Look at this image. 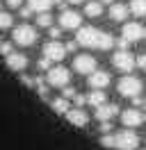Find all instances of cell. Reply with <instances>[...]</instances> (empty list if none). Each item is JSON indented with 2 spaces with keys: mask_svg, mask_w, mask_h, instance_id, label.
Returning <instances> with one entry per match:
<instances>
[{
  "mask_svg": "<svg viewBox=\"0 0 146 150\" xmlns=\"http://www.w3.org/2000/svg\"><path fill=\"white\" fill-rule=\"evenodd\" d=\"M44 57L48 62H62L64 57H66V48L59 41H48L44 46Z\"/></svg>",
  "mask_w": 146,
  "mask_h": 150,
  "instance_id": "ba28073f",
  "label": "cell"
},
{
  "mask_svg": "<svg viewBox=\"0 0 146 150\" xmlns=\"http://www.w3.org/2000/svg\"><path fill=\"white\" fill-rule=\"evenodd\" d=\"M66 2H71V5H80L82 0H66Z\"/></svg>",
  "mask_w": 146,
  "mask_h": 150,
  "instance_id": "74e56055",
  "label": "cell"
},
{
  "mask_svg": "<svg viewBox=\"0 0 146 150\" xmlns=\"http://www.w3.org/2000/svg\"><path fill=\"white\" fill-rule=\"evenodd\" d=\"M34 41H36V30L32 25L23 23V25H18L14 30V43H18V46H32Z\"/></svg>",
  "mask_w": 146,
  "mask_h": 150,
  "instance_id": "277c9868",
  "label": "cell"
},
{
  "mask_svg": "<svg viewBox=\"0 0 146 150\" xmlns=\"http://www.w3.org/2000/svg\"><path fill=\"white\" fill-rule=\"evenodd\" d=\"M112 46H114V37H112L110 32H100V39H98V46H96V48H100V50H110Z\"/></svg>",
  "mask_w": 146,
  "mask_h": 150,
  "instance_id": "44dd1931",
  "label": "cell"
},
{
  "mask_svg": "<svg viewBox=\"0 0 146 150\" xmlns=\"http://www.w3.org/2000/svg\"><path fill=\"white\" fill-rule=\"evenodd\" d=\"M62 98H64V100L75 98V89H73V86H64V89H62Z\"/></svg>",
  "mask_w": 146,
  "mask_h": 150,
  "instance_id": "484cf974",
  "label": "cell"
},
{
  "mask_svg": "<svg viewBox=\"0 0 146 150\" xmlns=\"http://www.w3.org/2000/svg\"><path fill=\"white\" fill-rule=\"evenodd\" d=\"M128 7L126 5H119V2H114V5H110V18L112 21H117V23H121V21H126L128 18Z\"/></svg>",
  "mask_w": 146,
  "mask_h": 150,
  "instance_id": "2e32d148",
  "label": "cell"
},
{
  "mask_svg": "<svg viewBox=\"0 0 146 150\" xmlns=\"http://www.w3.org/2000/svg\"><path fill=\"white\" fill-rule=\"evenodd\" d=\"M73 100H75V105H78L80 109H82V105L87 103V98H84V96H80V93H75V98H73Z\"/></svg>",
  "mask_w": 146,
  "mask_h": 150,
  "instance_id": "1f68e13d",
  "label": "cell"
},
{
  "mask_svg": "<svg viewBox=\"0 0 146 150\" xmlns=\"http://www.w3.org/2000/svg\"><path fill=\"white\" fill-rule=\"evenodd\" d=\"M69 80H71V73L66 66H53L48 71V84L64 89V86H69Z\"/></svg>",
  "mask_w": 146,
  "mask_h": 150,
  "instance_id": "5b68a950",
  "label": "cell"
},
{
  "mask_svg": "<svg viewBox=\"0 0 146 150\" xmlns=\"http://www.w3.org/2000/svg\"><path fill=\"white\" fill-rule=\"evenodd\" d=\"M100 146H105V148H114V134H103V137H100Z\"/></svg>",
  "mask_w": 146,
  "mask_h": 150,
  "instance_id": "d4e9b609",
  "label": "cell"
},
{
  "mask_svg": "<svg viewBox=\"0 0 146 150\" xmlns=\"http://www.w3.org/2000/svg\"><path fill=\"white\" fill-rule=\"evenodd\" d=\"M117 114H119V107L112 105V103H105V105H100V107H96V118L100 123H110Z\"/></svg>",
  "mask_w": 146,
  "mask_h": 150,
  "instance_id": "5bb4252c",
  "label": "cell"
},
{
  "mask_svg": "<svg viewBox=\"0 0 146 150\" xmlns=\"http://www.w3.org/2000/svg\"><path fill=\"white\" fill-rule=\"evenodd\" d=\"M87 103H89L91 107H100V105H105V103H107L105 91H91V93L87 96Z\"/></svg>",
  "mask_w": 146,
  "mask_h": 150,
  "instance_id": "ffe728a7",
  "label": "cell"
},
{
  "mask_svg": "<svg viewBox=\"0 0 146 150\" xmlns=\"http://www.w3.org/2000/svg\"><path fill=\"white\" fill-rule=\"evenodd\" d=\"M121 123L126 125L128 130H130V127H139V125L144 123V114L139 112V109H135V107H132V109H126V112L121 114Z\"/></svg>",
  "mask_w": 146,
  "mask_h": 150,
  "instance_id": "30bf717a",
  "label": "cell"
},
{
  "mask_svg": "<svg viewBox=\"0 0 146 150\" xmlns=\"http://www.w3.org/2000/svg\"><path fill=\"white\" fill-rule=\"evenodd\" d=\"M142 89H144L142 80H139V77H132V75L121 77V80H119V84H117V91L121 96H126V98H137V96L142 93Z\"/></svg>",
  "mask_w": 146,
  "mask_h": 150,
  "instance_id": "6da1fadb",
  "label": "cell"
},
{
  "mask_svg": "<svg viewBox=\"0 0 146 150\" xmlns=\"http://www.w3.org/2000/svg\"><path fill=\"white\" fill-rule=\"evenodd\" d=\"M53 109L57 114H66L69 109H71V105H69V100H64V98H55L53 100Z\"/></svg>",
  "mask_w": 146,
  "mask_h": 150,
  "instance_id": "7402d4cb",
  "label": "cell"
},
{
  "mask_svg": "<svg viewBox=\"0 0 146 150\" xmlns=\"http://www.w3.org/2000/svg\"><path fill=\"white\" fill-rule=\"evenodd\" d=\"M135 66H139L142 71H146V52H144V55H139V57L135 59Z\"/></svg>",
  "mask_w": 146,
  "mask_h": 150,
  "instance_id": "83f0119b",
  "label": "cell"
},
{
  "mask_svg": "<svg viewBox=\"0 0 146 150\" xmlns=\"http://www.w3.org/2000/svg\"><path fill=\"white\" fill-rule=\"evenodd\" d=\"M11 23H14V16H11L9 11H0V30L11 28Z\"/></svg>",
  "mask_w": 146,
  "mask_h": 150,
  "instance_id": "603a6c76",
  "label": "cell"
},
{
  "mask_svg": "<svg viewBox=\"0 0 146 150\" xmlns=\"http://www.w3.org/2000/svg\"><path fill=\"white\" fill-rule=\"evenodd\" d=\"M80 23H82V16L78 14V11L66 9V11L59 14V28H62V30H78V28H80Z\"/></svg>",
  "mask_w": 146,
  "mask_h": 150,
  "instance_id": "9c48e42d",
  "label": "cell"
},
{
  "mask_svg": "<svg viewBox=\"0 0 146 150\" xmlns=\"http://www.w3.org/2000/svg\"><path fill=\"white\" fill-rule=\"evenodd\" d=\"M0 52H2L5 57L11 55V52H14V46H11V43H0Z\"/></svg>",
  "mask_w": 146,
  "mask_h": 150,
  "instance_id": "4316f807",
  "label": "cell"
},
{
  "mask_svg": "<svg viewBox=\"0 0 146 150\" xmlns=\"http://www.w3.org/2000/svg\"><path fill=\"white\" fill-rule=\"evenodd\" d=\"M110 130H112V123H100V132L103 134H110Z\"/></svg>",
  "mask_w": 146,
  "mask_h": 150,
  "instance_id": "836d02e7",
  "label": "cell"
},
{
  "mask_svg": "<svg viewBox=\"0 0 146 150\" xmlns=\"http://www.w3.org/2000/svg\"><path fill=\"white\" fill-rule=\"evenodd\" d=\"M21 16H23V18H30V16H32V11L27 9V7H21Z\"/></svg>",
  "mask_w": 146,
  "mask_h": 150,
  "instance_id": "d590c367",
  "label": "cell"
},
{
  "mask_svg": "<svg viewBox=\"0 0 146 150\" xmlns=\"http://www.w3.org/2000/svg\"><path fill=\"white\" fill-rule=\"evenodd\" d=\"M121 37L126 39L128 43L139 41V39L144 37V28H142L139 23H126V25H123V32H121Z\"/></svg>",
  "mask_w": 146,
  "mask_h": 150,
  "instance_id": "7c38bea8",
  "label": "cell"
},
{
  "mask_svg": "<svg viewBox=\"0 0 146 150\" xmlns=\"http://www.w3.org/2000/svg\"><path fill=\"white\" fill-rule=\"evenodd\" d=\"M5 64H7L11 71L21 73V71L27 68V55H23V52H11V55L5 57Z\"/></svg>",
  "mask_w": 146,
  "mask_h": 150,
  "instance_id": "8fae6325",
  "label": "cell"
},
{
  "mask_svg": "<svg viewBox=\"0 0 146 150\" xmlns=\"http://www.w3.org/2000/svg\"><path fill=\"white\" fill-rule=\"evenodd\" d=\"M73 68H75V73H80V75H91L96 71V59L91 55H78L73 59Z\"/></svg>",
  "mask_w": 146,
  "mask_h": 150,
  "instance_id": "52a82bcc",
  "label": "cell"
},
{
  "mask_svg": "<svg viewBox=\"0 0 146 150\" xmlns=\"http://www.w3.org/2000/svg\"><path fill=\"white\" fill-rule=\"evenodd\" d=\"M112 64L121 73H130L135 68V57L130 55L128 50H117V55H112Z\"/></svg>",
  "mask_w": 146,
  "mask_h": 150,
  "instance_id": "8992f818",
  "label": "cell"
},
{
  "mask_svg": "<svg viewBox=\"0 0 146 150\" xmlns=\"http://www.w3.org/2000/svg\"><path fill=\"white\" fill-rule=\"evenodd\" d=\"M107 84H110V73L107 71H94V73L89 75V86L94 91H103Z\"/></svg>",
  "mask_w": 146,
  "mask_h": 150,
  "instance_id": "4fadbf2b",
  "label": "cell"
},
{
  "mask_svg": "<svg viewBox=\"0 0 146 150\" xmlns=\"http://www.w3.org/2000/svg\"><path fill=\"white\" fill-rule=\"evenodd\" d=\"M100 5H114V0H98Z\"/></svg>",
  "mask_w": 146,
  "mask_h": 150,
  "instance_id": "8d00e7d4",
  "label": "cell"
},
{
  "mask_svg": "<svg viewBox=\"0 0 146 150\" xmlns=\"http://www.w3.org/2000/svg\"><path fill=\"white\" fill-rule=\"evenodd\" d=\"M139 146V137L132 130H121L114 134V148L117 150H137Z\"/></svg>",
  "mask_w": 146,
  "mask_h": 150,
  "instance_id": "7a4b0ae2",
  "label": "cell"
},
{
  "mask_svg": "<svg viewBox=\"0 0 146 150\" xmlns=\"http://www.w3.org/2000/svg\"><path fill=\"white\" fill-rule=\"evenodd\" d=\"M66 52H73V50H75V48H78V43H75V41H69V43H66Z\"/></svg>",
  "mask_w": 146,
  "mask_h": 150,
  "instance_id": "e575fe53",
  "label": "cell"
},
{
  "mask_svg": "<svg viewBox=\"0 0 146 150\" xmlns=\"http://www.w3.org/2000/svg\"><path fill=\"white\" fill-rule=\"evenodd\" d=\"M144 39H146V30H144Z\"/></svg>",
  "mask_w": 146,
  "mask_h": 150,
  "instance_id": "f35d334b",
  "label": "cell"
},
{
  "mask_svg": "<svg viewBox=\"0 0 146 150\" xmlns=\"http://www.w3.org/2000/svg\"><path fill=\"white\" fill-rule=\"evenodd\" d=\"M98 39H100V32L96 28H78V34H75V43L78 46H84V48H96L98 46Z\"/></svg>",
  "mask_w": 146,
  "mask_h": 150,
  "instance_id": "3957f363",
  "label": "cell"
},
{
  "mask_svg": "<svg viewBox=\"0 0 146 150\" xmlns=\"http://www.w3.org/2000/svg\"><path fill=\"white\" fill-rule=\"evenodd\" d=\"M114 43H117V48H119V50H126V48H128V41H126V39H123V37L114 39Z\"/></svg>",
  "mask_w": 146,
  "mask_h": 150,
  "instance_id": "f546056e",
  "label": "cell"
},
{
  "mask_svg": "<svg viewBox=\"0 0 146 150\" xmlns=\"http://www.w3.org/2000/svg\"><path fill=\"white\" fill-rule=\"evenodd\" d=\"M21 2L23 0H7V7L9 9H21Z\"/></svg>",
  "mask_w": 146,
  "mask_h": 150,
  "instance_id": "4dcf8cb0",
  "label": "cell"
},
{
  "mask_svg": "<svg viewBox=\"0 0 146 150\" xmlns=\"http://www.w3.org/2000/svg\"><path fill=\"white\" fill-rule=\"evenodd\" d=\"M130 14H135L137 18L146 16V0H130V7H128Z\"/></svg>",
  "mask_w": 146,
  "mask_h": 150,
  "instance_id": "d6986e66",
  "label": "cell"
},
{
  "mask_svg": "<svg viewBox=\"0 0 146 150\" xmlns=\"http://www.w3.org/2000/svg\"><path fill=\"white\" fill-rule=\"evenodd\" d=\"M50 23H53V16H50L48 11H44V14L36 16V25H39V28H50Z\"/></svg>",
  "mask_w": 146,
  "mask_h": 150,
  "instance_id": "cb8c5ba5",
  "label": "cell"
},
{
  "mask_svg": "<svg viewBox=\"0 0 146 150\" xmlns=\"http://www.w3.org/2000/svg\"><path fill=\"white\" fill-rule=\"evenodd\" d=\"M59 34H62V30H59V28H50V37H53V41H57Z\"/></svg>",
  "mask_w": 146,
  "mask_h": 150,
  "instance_id": "d6a6232c",
  "label": "cell"
},
{
  "mask_svg": "<svg viewBox=\"0 0 146 150\" xmlns=\"http://www.w3.org/2000/svg\"><path fill=\"white\" fill-rule=\"evenodd\" d=\"M66 118H69V123H71V125H75V127H84V125L89 123L87 112H84V109H80V107L69 109V112H66Z\"/></svg>",
  "mask_w": 146,
  "mask_h": 150,
  "instance_id": "9a60e30c",
  "label": "cell"
},
{
  "mask_svg": "<svg viewBox=\"0 0 146 150\" xmlns=\"http://www.w3.org/2000/svg\"><path fill=\"white\" fill-rule=\"evenodd\" d=\"M50 68H53L50 62H48L46 57H41V59H39V71H50Z\"/></svg>",
  "mask_w": 146,
  "mask_h": 150,
  "instance_id": "f1b7e54d",
  "label": "cell"
},
{
  "mask_svg": "<svg viewBox=\"0 0 146 150\" xmlns=\"http://www.w3.org/2000/svg\"><path fill=\"white\" fill-rule=\"evenodd\" d=\"M0 43H2V41H0Z\"/></svg>",
  "mask_w": 146,
  "mask_h": 150,
  "instance_id": "ab89813d",
  "label": "cell"
},
{
  "mask_svg": "<svg viewBox=\"0 0 146 150\" xmlns=\"http://www.w3.org/2000/svg\"><path fill=\"white\" fill-rule=\"evenodd\" d=\"M53 7V0H27V9L36 11V14H44Z\"/></svg>",
  "mask_w": 146,
  "mask_h": 150,
  "instance_id": "e0dca14e",
  "label": "cell"
},
{
  "mask_svg": "<svg viewBox=\"0 0 146 150\" xmlns=\"http://www.w3.org/2000/svg\"><path fill=\"white\" fill-rule=\"evenodd\" d=\"M84 14H87L89 18H98L100 14H103V5H100L98 0H89V2L84 5Z\"/></svg>",
  "mask_w": 146,
  "mask_h": 150,
  "instance_id": "ac0fdd59",
  "label": "cell"
}]
</instances>
